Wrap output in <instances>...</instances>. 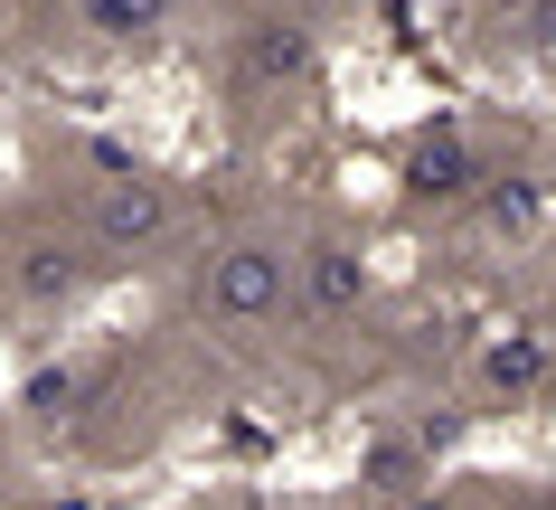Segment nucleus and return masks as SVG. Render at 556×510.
Returning a JSON list of instances; mask_svg holds the SVG:
<instances>
[{
	"mask_svg": "<svg viewBox=\"0 0 556 510\" xmlns=\"http://www.w3.org/2000/svg\"><path fill=\"white\" fill-rule=\"evenodd\" d=\"M179 0H76V20H86V38H104V48H132V38H161L170 29Z\"/></svg>",
	"mask_w": 556,
	"mask_h": 510,
	"instance_id": "8",
	"label": "nucleus"
},
{
	"mask_svg": "<svg viewBox=\"0 0 556 510\" xmlns=\"http://www.w3.org/2000/svg\"><path fill=\"white\" fill-rule=\"evenodd\" d=\"M481 217H491V227H528V217H538V189H491Z\"/></svg>",
	"mask_w": 556,
	"mask_h": 510,
	"instance_id": "12",
	"label": "nucleus"
},
{
	"mask_svg": "<svg viewBox=\"0 0 556 510\" xmlns=\"http://www.w3.org/2000/svg\"><path fill=\"white\" fill-rule=\"evenodd\" d=\"M547 369H556L547 331H500L491 350H481V388H491V397H538V388H547Z\"/></svg>",
	"mask_w": 556,
	"mask_h": 510,
	"instance_id": "5",
	"label": "nucleus"
},
{
	"mask_svg": "<svg viewBox=\"0 0 556 510\" xmlns=\"http://www.w3.org/2000/svg\"><path fill=\"white\" fill-rule=\"evenodd\" d=\"M415 445H378V453H368V482H378V492H387V501H406V492H415Z\"/></svg>",
	"mask_w": 556,
	"mask_h": 510,
	"instance_id": "11",
	"label": "nucleus"
},
{
	"mask_svg": "<svg viewBox=\"0 0 556 510\" xmlns=\"http://www.w3.org/2000/svg\"><path fill=\"white\" fill-rule=\"evenodd\" d=\"M396 510H463V501H453V492H406Z\"/></svg>",
	"mask_w": 556,
	"mask_h": 510,
	"instance_id": "13",
	"label": "nucleus"
},
{
	"mask_svg": "<svg viewBox=\"0 0 556 510\" xmlns=\"http://www.w3.org/2000/svg\"><path fill=\"white\" fill-rule=\"evenodd\" d=\"M283 294H293L283 246H227V256H207V284H199V302L217 322H274Z\"/></svg>",
	"mask_w": 556,
	"mask_h": 510,
	"instance_id": "2",
	"label": "nucleus"
},
{
	"mask_svg": "<svg viewBox=\"0 0 556 510\" xmlns=\"http://www.w3.org/2000/svg\"><path fill=\"white\" fill-rule=\"evenodd\" d=\"M179 227V199L161 181H142V171H114V181L94 189L86 209V237L104 246V256H142V246H161Z\"/></svg>",
	"mask_w": 556,
	"mask_h": 510,
	"instance_id": "1",
	"label": "nucleus"
},
{
	"mask_svg": "<svg viewBox=\"0 0 556 510\" xmlns=\"http://www.w3.org/2000/svg\"><path fill=\"white\" fill-rule=\"evenodd\" d=\"M302 302H312L321 322H350L358 302H368V256H358L350 237H321L302 256Z\"/></svg>",
	"mask_w": 556,
	"mask_h": 510,
	"instance_id": "4",
	"label": "nucleus"
},
{
	"mask_svg": "<svg viewBox=\"0 0 556 510\" xmlns=\"http://www.w3.org/2000/svg\"><path fill=\"white\" fill-rule=\"evenodd\" d=\"M312 76V29L302 20H264L245 38V86H302Z\"/></svg>",
	"mask_w": 556,
	"mask_h": 510,
	"instance_id": "7",
	"label": "nucleus"
},
{
	"mask_svg": "<svg viewBox=\"0 0 556 510\" xmlns=\"http://www.w3.org/2000/svg\"><path fill=\"white\" fill-rule=\"evenodd\" d=\"M491 38H500V48H547V38H556V0H500Z\"/></svg>",
	"mask_w": 556,
	"mask_h": 510,
	"instance_id": "9",
	"label": "nucleus"
},
{
	"mask_svg": "<svg viewBox=\"0 0 556 510\" xmlns=\"http://www.w3.org/2000/svg\"><path fill=\"white\" fill-rule=\"evenodd\" d=\"M10 294L20 302H38V312H48V302H76L86 294V256H76V246H20V256H10Z\"/></svg>",
	"mask_w": 556,
	"mask_h": 510,
	"instance_id": "6",
	"label": "nucleus"
},
{
	"mask_svg": "<svg viewBox=\"0 0 556 510\" xmlns=\"http://www.w3.org/2000/svg\"><path fill=\"white\" fill-rule=\"evenodd\" d=\"M76 397H86V369H38L29 378V416L58 425V416H76Z\"/></svg>",
	"mask_w": 556,
	"mask_h": 510,
	"instance_id": "10",
	"label": "nucleus"
},
{
	"mask_svg": "<svg viewBox=\"0 0 556 510\" xmlns=\"http://www.w3.org/2000/svg\"><path fill=\"white\" fill-rule=\"evenodd\" d=\"M481 181H491V171H481V151H471L463 123L425 133V142H415V161H406V189H415V199H471Z\"/></svg>",
	"mask_w": 556,
	"mask_h": 510,
	"instance_id": "3",
	"label": "nucleus"
}]
</instances>
